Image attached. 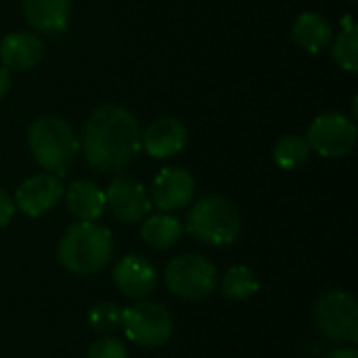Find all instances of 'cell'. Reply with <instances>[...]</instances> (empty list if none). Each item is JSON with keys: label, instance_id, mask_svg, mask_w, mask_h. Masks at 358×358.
I'll return each instance as SVG.
<instances>
[{"label": "cell", "instance_id": "5b68a950", "mask_svg": "<svg viewBox=\"0 0 358 358\" xmlns=\"http://www.w3.org/2000/svg\"><path fill=\"white\" fill-rule=\"evenodd\" d=\"M166 285L180 300H203L218 287V268L201 254H180L166 266Z\"/></svg>", "mask_w": 358, "mask_h": 358}, {"label": "cell", "instance_id": "603a6c76", "mask_svg": "<svg viewBox=\"0 0 358 358\" xmlns=\"http://www.w3.org/2000/svg\"><path fill=\"white\" fill-rule=\"evenodd\" d=\"M88 358H128L126 346L111 338V336H101L88 350Z\"/></svg>", "mask_w": 358, "mask_h": 358}, {"label": "cell", "instance_id": "d6986e66", "mask_svg": "<svg viewBox=\"0 0 358 358\" xmlns=\"http://www.w3.org/2000/svg\"><path fill=\"white\" fill-rule=\"evenodd\" d=\"M220 289L224 294V298L241 302V300H250L254 294H258L260 289V281L256 277V273L250 266H231L222 281H220Z\"/></svg>", "mask_w": 358, "mask_h": 358}, {"label": "cell", "instance_id": "4fadbf2b", "mask_svg": "<svg viewBox=\"0 0 358 358\" xmlns=\"http://www.w3.org/2000/svg\"><path fill=\"white\" fill-rule=\"evenodd\" d=\"M187 136H189L187 126L180 120L157 117L145 128L141 136V145L147 151V155H151L153 159H168L185 149Z\"/></svg>", "mask_w": 358, "mask_h": 358}, {"label": "cell", "instance_id": "9c48e42d", "mask_svg": "<svg viewBox=\"0 0 358 358\" xmlns=\"http://www.w3.org/2000/svg\"><path fill=\"white\" fill-rule=\"evenodd\" d=\"M105 206L124 224H138L151 212L149 191L132 176H117L105 191Z\"/></svg>", "mask_w": 358, "mask_h": 358}, {"label": "cell", "instance_id": "9a60e30c", "mask_svg": "<svg viewBox=\"0 0 358 358\" xmlns=\"http://www.w3.org/2000/svg\"><path fill=\"white\" fill-rule=\"evenodd\" d=\"M65 206L80 222H94L105 212V191L90 180H73L65 191Z\"/></svg>", "mask_w": 358, "mask_h": 358}, {"label": "cell", "instance_id": "5bb4252c", "mask_svg": "<svg viewBox=\"0 0 358 358\" xmlns=\"http://www.w3.org/2000/svg\"><path fill=\"white\" fill-rule=\"evenodd\" d=\"M44 57V42L31 31H13L0 42V61L8 71L34 69Z\"/></svg>", "mask_w": 358, "mask_h": 358}, {"label": "cell", "instance_id": "d4e9b609", "mask_svg": "<svg viewBox=\"0 0 358 358\" xmlns=\"http://www.w3.org/2000/svg\"><path fill=\"white\" fill-rule=\"evenodd\" d=\"M8 88H10V71L4 65H0V101L6 96Z\"/></svg>", "mask_w": 358, "mask_h": 358}, {"label": "cell", "instance_id": "484cf974", "mask_svg": "<svg viewBox=\"0 0 358 358\" xmlns=\"http://www.w3.org/2000/svg\"><path fill=\"white\" fill-rule=\"evenodd\" d=\"M327 358H358V352L352 346H344V348H336L334 352H329Z\"/></svg>", "mask_w": 358, "mask_h": 358}, {"label": "cell", "instance_id": "277c9868", "mask_svg": "<svg viewBox=\"0 0 358 358\" xmlns=\"http://www.w3.org/2000/svg\"><path fill=\"white\" fill-rule=\"evenodd\" d=\"M189 233L208 245H231L241 235V212L222 195H206L193 203L187 218Z\"/></svg>", "mask_w": 358, "mask_h": 358}, {"label": "cell", "instance_id": "7402d4cb", "mask_svg": "<svg viewBox=\"0 0 358 358\" xmlns=\"http://www.w3.org/2000/svg\"><path fill=\"white\" fill-rule=\"evenodd\" d=\"M122 315L124 310L115 302H96L88 313L90 327L101 336H111L122 329Z\"/></svg>", "mask_w": 358, "mask_h": 358}, {"label": "cell", "instance_id": "8fae6325", "mask_svg": "<svg viewBox=\"0 0 358 358\" xmlns=\"http://www.w3.org/2000/svg\"><path fill=\"white\" fill-rule=\"evenodd\" d=\"M63 185L55 174H36L23 180L15 193V208L29 218H40L63 199Z\"/></svg>", "mask_w": 358, "mask_h": 358}, {"label": "cell", "instance_id": "e0dca14e", "mask_svg": "<svg viewBox=\"0 0 358 358\" xmlns=\"http://www.w3.org/2000/svg\"><path fill=\"white\" fill-rule=\"evenodd\" d=\"M292 38L300 48L317 55L334 40V27L323 15L304 10L292 25Z\"/></svg>", "mask_w": 358, "mask_h": 358}, {"label": "cell", "instance_id": "ac0fdd59", "mask_svg": "<svg viewBox=\"0 0 358 358\" xmlns=\"http://www.w3.org/2000/svg\"><path fill=\"white\" fill-rule=\"evenodd\" d=\"M182 233H185V227L180 224V220L174 218L172 214H166V212L147 216L143 220V227H141L143 241L153 250L174 248L180 241Z\"/></svg>", "mask_w": 358, "mask_h": 358}, {"label": "cell", "instance_id": "7a4b0ae2", "mask_svg": "<svg viewBox=\"0 0 358 358\" xmlns=\"http://www.w3.org/2000/svg\"><path fill=\"white\" fill-rule=\"evenodd\" d=\"M113 254V235L94 222H76L67 227L59 241V262L71 275H94L107 266Z\"/></svg>", "mask_w": 358, "mask_h": 358}, {"label": "cell", "instance_id": "cb8c5ba5", "mask_svg": "<svg viewBox=\"0 0 358 358\" xmlns=\"http://www.w3.org/2000/svg\"><path fill=\"white\" fill-rule=\"evenodd\" d=\"M13 214H15V201L4 189H0V229L13 220Z\"/></svg>", "mask_w": 358, "mask_h": 358}, {"label": "cell", "instance_id": "ba28073f", "mask_svg": "<svg viewBox=\"0 0 358 358\" xmlns=\"http://www.w3.org/2000/svg\"><path fill=\"white\" fill-rule=\"evenodd\" d=\"M306 141L310 149L323 157H346L357 145V126L342 113H321L310 122Z\"/></svg>", "mask_w": 358, "mask_h": 358}, {"label": "cell", "instance_id": "6da1fadb", "mask_svg": "<svg viewBox=\"0 0 358 358\" xmlns=\"http://www.w3.org/2000/svg\"><path fill=\"white\" fill-rule=\"evenodd\" d=\"M86 162L99 172H120L141 151V128L136 117L120 105L96 107L82 130Z\"/></svg>", "mask_w": 358, "mask_h": 358}, {"label": "cell", "instance_id": "52a82bcc", "mask_svg": "<svg viewBox=\"0 0 358 358\" xmlns=\"http://www.w3.org/2000/svg\"><path fill=\"white\" fill-rule=\"evenodd\" d=\"M315 323L319 331L338 344H355L358 340V304L342 289L323 294L315 304Z\"/></svg>", "mask_w": 358, "mask_h": 358}, {"label": "cell", "instance_id": "8992f818", "mask_svg": "<svg viewBox=\"0 0 358 358\" xmlns=\"http://www.w3.org/2000/svg\"><path fill=\"white\" fill-rule=\"evenodd\" d=\"M122 329L132 344L143 348H157L172 338L174 319L164 304L138 300L136 304L124 308Z\"/></svg>", "mask_w": 358, "mask_h": 358}, {"label": "cell", "instance_id": "2e32d148", "mask_svg": "<svg viewBox=\"0 0 358 358\" xmlns=\"http://www.w3.org/2000/svg\"><path fill=\"white\" fill-rule=\"evenodd\" d=\"M23 17L38 34H61L69 23V0H23Z\"/></svg>", "mask_w": 358, "mask_h": 358}, {"label": "cell", "instance_id": "ffe728a7", "mask_svg": "<svg viewBox=\"0 0 358 358\" xmlns=\"http://www.w3.org/2000/svg\"><path fill=\"white\" fill-rule=\"evenodd\" d=\"M331 57L334 61L350 71V73H357L358 71V40H357V25H355V19L352 15H346L342 19V31L338 34L336 42H334V48H331Z\"/></svg>", "mask_w": 358, "mask_h": 358}, {"label": "cell", "instance_id": "44dd1931", "mask_svg": "<svg viewBox=\"0 0 358 358\" xmlns=\"http://www.w3.org/2000/svg\"><path fill=\"white\" fill-rule=\"evenodd\" d=\"M310 145L306 141V136L300 134H285L283 138L277 141L275 149H273V157L275 164L283 170H298L302 168L308 157H310Z\"/></svg>", "mask_w": 358, "mask_h": 358}, {"label": "cell", "instance_id": "3957f363", "mask_svg": "<svg viewBox=\"0 0 358 358\" xmlns=\"http://www.w3.org/2000/svg\"><path fill=\"white\" fill-rule=\"evenodd\" d=\"M27 147L36 164L55 176H65L80 151L73 128L57 115H42L31 122Z\"/></svg>", "mask_w": 358, "mask_h": 358}, {"label": "cell", "instance_id": "7c38bea8", "mask_svg": "<svg viewBox=\"0 0 358 358\" xmlns=\"http://www.w3.org/2000/svg\"><path fill=\"white\" fill-rule=\"evenodd\" d=\"M113 283L126 298L143 300L151 296L157 287L155 266L138 254L124 256L113 268Z\"/></svg>", "mask_w": 358, "mask_h": 358}, {"label": "cell", "instance_id": "30bf717a", "mask_svg": "<svg viewBox=\"0 0 358 358\" xmlns=\"http://www.w3.org/2000/svg\"><path fill=\"white\" fill-rule=\"evenodd\" d=\"M193 195H195V178L189 170L180 166L162 168L155 174L149 191L151 203L166 214L187 208Z\"/></svg>", "mask_w": 358, "mask_h": 358}]
</instances>
